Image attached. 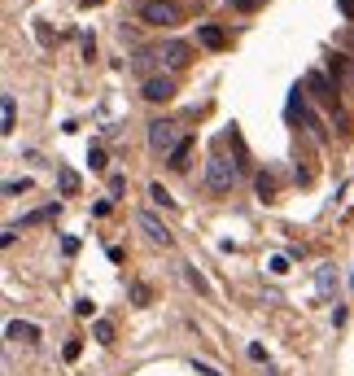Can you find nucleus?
Here are the masks:
<instances>
[{
  "mask_svg": "<svg viewBox=\"0 0 354 376\" xmlns=\"http://www.w3.org/2000/svg\"><path fill=\"white\" fill-rule=\"evenodd\" d=\"M193 372H197V376H223L215 363H201V359H193Z\"/></svg>",
  "mask_w": 354,
  "mask_h": 376,
  "instance_id": "24",
  "label": "nucleus"
},
{
  "mask_svg": "<svg viewBox=\"0 0 354 376\" xmlns=\"http://www.w3.org/2000/svg\"><path fill=\"white\" fill-rule=\"evenodd\" d=\"M62 254H66V258L79 254V237H66V241H62Z\"/></svg>",
  "mask_w": 354,
  "mask_h": 376,
  "instance_id": "27",
  "label": "nucleus"
},
{
  "mask_svg": "<svg viewBox=\"0 0 354 376\" xmlns=\"http://www.w3.org/2000/svg\"><path fill=\"white\" fill-rule=\"evenodd\" d=\"M184 275H188V285H193L201 297H210V280H206V275H201L197 267H188V263H184Z\"/></svg>",
  "mask_w": 354,
  "mask_h": 376,
  "instance_id": "17",
  "label": "nucleus"
},
{
  "mask_svg": "<svg viewBox=\"0 0 354 376\" xmlns=\"http://www.w3.org/2000/svg\"><path fill=\"white\" fill-rule=\"evenodd\" d=\"M0 118H5V127H0V132H13V127H18V101H13V92H5V106H0Z\"/></svg>",
  "mask_w": 354,
  "mask_h": 376,
  "instance_id": "15",
  "label": "nucleus"
},
{
  "mask_svg": "<svg viewBox=\"0 0 354 376\" xmlns=\"http://www.w3.org/2000/svg\"><path fill=\"white\" fill-rule=\"evenodd\" d=\"M74 315H84V319L92 315V302H88V297H79V302H74Z\"/></svg>",
  "mask_w": 354,
  "mask_h": 376,
  "instance_id": "30",
  "label": "nucleus"
},
{
  "mask_svg": "<svg viewBox=\"0 0 354 376\" xmlns=\"http://www.w3.org/2000/svg\"><path fill=\"white\" fill-rule=\"evenodd\" d=\"M180 140L184 136H180V123L175 118H154L149 123V149H154V154H171Z\"/></svg>",
  "mask_w": 354,
  "mask_h": 376,
  "instance_id": "4",
  "label": "nucleus"
},
{
  "mask_svg": "<svg viewBox=\"0 0 354 376\" xmlns=\"http://www.w3.org/2000/svg\"><path fill=\"white\" fill-rule=\"evenodd\" d=\"M149 197H154V206H162V210H175V197H171L162 184H149Z\"/></svg>",
  "mask_w": 354,
  "mask_h": 376,
  "instance_id": "18",
  "label": "nucleus"
},
{
  "mask_svg": "<svg viewBox=\"0 0 354 376\" xmlns=\"http://www.w3.org/2000/svg\"><path fill=\"white\" fill-rule=\"evenodd\" d=\"M302 84H307V96H311V101H319L324 110H341V88L333 84V74H328V70H307V79H302Z\"/></svg>",
  "mask_w": 354,
  "mask_h": 376,
  "instance_id": "2",
  "label": "nucleus"
},
{
  "mask_svg": "<svg viewBox=\"0 0 354 376\" xmlns=\"http://www.w3.org/2000/svg\"><path fill=\"white\" fill-rule=\"evenodd\" d=\"M258 197H263V202L275 197V180H271V175H258Z\"/></svg>",
  "mask_w": 354,
  "mask_h": 376,
  "instance_id": "21",
  "label": "nucleus"
},
{
  "mask_svg": "<svg viewBox=\"0 0 354 376\" xmlns=\"http://www.w3.org/2000/svg\"><path fill=\"white\" fill-rule=\"evenodd\" d=\"M62 215V202H48V206H40V210H31V215H22L18 223H9L13 232H27V228H40V223H53Z\"/></svg>",
  "mask_w": 354,
  "mask_h": 376,
  "instance_id": "8",
  "label": "nucleus"
},
{
  "mask_svg": "<svg viewBox=\"0 0 354 376\" xmlns=\"http://www.w3.org/2000/svg\"><path fill=\"white\" fill-rule=\"evenodd\" d=\"M227 5H232L236 13H254V9L263 5V0H227Z\"/></svg>",
  "mask_w": 354,
  "mask_h": 376,
  "instance_id": "23",
  "label": "nucleus"
},
{
  "mask_svg": "<svg viewBox=\"0 0 354 376\" xmlns=\"http://www.w3.org/2000/svg\"><path fill=\"white\" fill-rule=\"evenodd\" d=\"M158 57H162V70L175 74V70H184L193 62V44L188 40H162L158 44Z\"/></svg>",
  "mask_w": 354,
  "mask_h": 376,
  "instance_id": "5",
  "label": "nucleus"
},
{
  "mask_svg": "<svg viewBox=\"0 0 354 376\" xmlns=\"http://www.w3.org/2000/svg\"><path fill=\"white\" fill-rule=\"evenodd\" d=\"M79 5H84V9H92V5H101V0H79Z\"/></svg>",
  "mask_w": 354,
  "mask_h": 376,
  "instance_id": "32",
  "label": "nucleus"
},
{
  "mask_svg": "<svg viewBox=\"0 0 354 376\" xmlns=\"http://www.w3.org/2000/svg\"><path fill=\"white\" fill-rule=\"evenodd\" d=\"M188 158H193V136H184L180 144L171 149V154H166V166H171V171H188Z\"/></svg>",
  "mask_w": 354,
  "mask_h": 376,
  "instance_id": "13",
  "label": "nucleus"
},
{
  "mask_svg": "<svg viewBox=\"0 0 354 376\" xmlns=\"http://www.w3.org/2000/svg\"><path fill=\"white\" fill-rule=\"evenodd\" d=\"M122 188H127V175H118V171H114V175H110V193H114V197H118V193H122Z\"/></svg>",
  "mask_w": 354,
  "mask_h": 376,
  "instance_id": "28",
  "label": "nucleus"
},
{
  "mask_svg": "<svg viewBox=\"0 0 354 376\" xmlns=\"http://www.w3.org/2000/svg\"><path fill=\"white\" fill-rule=\"evenodd\" d=\"M57 184H62L66 197H74V193H79V175H74L70 166H62V171H57Z\"/></svg>",
  "mask_w": 354,
  "mask_h": 376,
  "instance_id": "16",
  "label": "nucleus"
},
{
  "mask_svg": "<svg viewBox=\"0 0 354 376\" xmlns=\"http://www.w3.org/2000/svg\"><path fill=\"white\" fill-rule=\"evenodd\" d=\"M132 297H136V307H149V297H154V289H149V285H132Z\"/></svg>",
  "mask_w": 354,
  "mask_h": 376,
  "instance_id": "22",
  "label": "nucleus"
},
{
  "mask_svg": "<svg viewBox=\"0 0 354 376\" xmlns=\"http://www.w3.org/2000/svg\"><path fill=\"white\" fill-rule=\"evenodd\" d=\"M84 57H88V62L96 57V40H92V35H84Z\"/></svg>",
  "mask_w": 354,
  "mask_h": 376,
  "instance_id": "31",
  "label": "nucleus"
},
{
  "mask_svg": "<svg viewBox=\"0 0 354 376\" xmlns=\"http://www.w3.org/2000/svg\"><path fill=\"white\" fill-rule=\"evenodd\" d=\"M267 267H271V271H275V275H285V271H289V254H275V258H271V263H267Z\"/></svg>",
  "mask_w": 354,
  "mask_h": 376,
  "instance_id": "25",
  "label": "nucleus"
},
{
  "mask_svg": "<svg viewBox=\"0 0 354 376\" xmlns=\"http://www.w3.org/2000/svg\"><path fill=\"white\" fill-rule=\"evenodd\" d=\"M328 74H333V84L341 92H354V62L346 53H328Z\"/></svg>",
  "mask_w": 354,
  "mask_h": 376,
  "instance_id": "6",
  "label": "nucleus"
},
{
  "mask_svg": "<svg viewBox=\"0 0 354 376\" xmlns=\"http://www.w3.org/2000/svg\"><path fill=\"white\" fill-rule=\"evenodd\" d=\"M27 188H31V180H9V184H5V193H9V197H18V193H27Z\"/></svg>",
  "mask_w": 354,
  "mask_h": 376,
  "instance_id": "26",
  "label": "nucleus"
},
{
  "mask_svg": "<svg viewBox=\"0 0 354 376\" xmlns=\"http://www.w3.org/2000/svg\"><path fill=\"white\" fill-rule=\"evenodd\" d=\"M136 223H140V228H144V237L154 241V245H171V228H166V223H162L158 215H149V210H144V215H140Z\"/></svg>",
  "mask_w": 354,
  "mask_h": 376,
  "instance_id": "9",
  "label": "nucleus"
},
{
  "mask_svg": "<svg viewBox=\"0 0 354 376\" xmlns=\"http://www.w3.org/2000/svg\"><path fill=\"white\" fill-rule=\"evenodd\" d=\"M241 180V166H236V158H227L223 154V136L215 140V154H210V162H206V193H215V197H223V193H232V184Z\"/></svg>",
  "mask_w": 354,
  "mask_h": 376,
  "instance_id": "1",
  "label": "nucleus"
},
{
  "mask_svg": "<svg viewBox=\"0 0 354 376\" xmlns=\"http://www.w3.org/2000/svg\"><path fill=\"white\" fill-rule=\"evenodd\" d=\"M337 9H341L346 22H354V0H337Z\"/></svg>",
  "mask_w": 354,
  "mask_h": 376,
  "instance_id": "29",
  "label": "nucleus"
},
{
  "mask_svg": "<svg viewBox=\"0 0 354 376\" xmlns=\"http://www.w3.org/2000/svg\"><path fill=\"white\" fill-rule=\"evenodd\" d=\"M175 92H180L175 88V74H149L144 79V101H171Z\"/></svg>",
  "mask_w": 354,
  "mask_h": 376,
  "instance_id": "7",
  "label": "nucleus"
},
{
  "mask_svg": "<svg viewBox=\"0 0 354 376\" xmlns=\"http://www.w3.org/2000/svg\"><path fill=\"white\" fill-rule=\"evenodd\" d=\"M88 166H92V171H105V166H110V158H105V149H101V144L88 149Z\"/></svg>",
  "mask_w": 354,
  "mask_h": 376,
  "instance_id": "20",
  "label": "nucleus"
},
{
  "mask_svg": "<svg viewBox=\"0 0 354 376\" xmlns=\"http://www.w3.org/2000/svg\"><path fill=\"white\" fill-rule=\"evenodd\" d=\"M140 22H149V27H180L184 5H175V0H149V5H140Z\"/></svg>",
  "mask_w": 354,
  "mask_h": 376,
  "instance_id": "3",
  "label": "nucleus"
},
{
  "mask_svg": "<svg viewBox=\"0 0 354 376\" xmlns=\"http://www.w3.org/2000/svg\"><path fill=\"white\" fill-rule=\"evenodd\" d=\"M5 337H9V341H27V346H35V341H40V329H35V324H27V319H9Z\"/></svg>",
  "mask_w": 354,
  "mask_h": 376,
  "instance_id": "12",
  "label": "nucleus"
},
{
  "mask_svg": "<svg viewBox=\"0 0 354 376\" xmlns=\"http://www.w3.org/2000/svg\"><path fill=\"white\" fill-rule=\"evenodd\" d=\"M333 289H337V267L324 263L315 271V297H319V302H333Z\"/></svg>",
  "mask_w": 354,
  "mask_h": 376,
  "instance_id": "10",
  "label": "nucleus"
},
{
  "mask_svg": "<svg viewBox=\"0 0 354 376\" xmlns=\"http://www.w3.org/2000/svg\"><path fill=\"white\" fill-rule=\"evenodd\" d=\"M92 337H96L101 346H110V341H114V324H110V319H96V329H92Z\"/></svg>",
  "mask_w": 354,
  "mask_h": 376,
  "instance_id": "19",
  "label": "nucleus"
},
{
  "mask_svg": "<svg viewBox=\"0 0 354 376\" xmlns=\"http://www.w3.org/2000/svg\"><path fill=\"white\" fill-rule=\"evenodd\" d=\"M154 66H162V57H158V48H140V53L132 57V70H140L144 79H149V70H154Z\"/></svg>",
  "mask_w": 354,
  "mask_h": 376,
  "instance_id": "14",
  "label": "nucleus"
},
{
  "mask_svg": "<svg viewBox=\"0 0 354 376\" xmlns=\"http://www.w3.org/2000/svg\"><path fill=\"white\" fill-rule=\"evenodd\" d=\"M197 44H206V48H227V31L223 27H215V22H197Z\"/></svg>",
  "mask_w": 354,
  "mask_h": 376,
  "instance_id": "11",
  "label": "nucleus"
},
{
  "mask_svg": "<svg viewBox=\"0 0 354 376\" xmlns=\"http://www.w3.org/2000/svg\"><path fill=\"white\" fill-rule=\"evenodd\" d=\"M350 289H354V275H350Z\"/></svg>",
  "mask_w": 354,
  "mask_h": 376,
  "instance_id": "33",
  "label": "nucleus"
}]
</instances>
